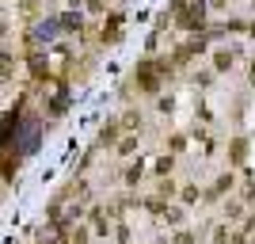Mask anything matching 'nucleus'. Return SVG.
<instances>
[{
    "label": "nucleus",
    "instance_id": "1",
    "mask_svg": "<svg viewBox=\"0 0 255 244\" xmlns=\"http://www.w3.org/2000/svg\"><path fill=\"white\" fill-rule=\"evenodd\" d=\"M137 84H141L145 92H156V72H153V61H145L141 69H137Z\"/></svg>",
    "mask_w": 255,
    "mask_h": 244
},
{
    "label": "nucleus",
    "instance_id": "2",
    "mask_svg": "<svg viewBox=\"0 0 255 244\" xmlns=\"http://www.w3.org/2000/svg\"><path fill=\"white\" fill-rule=\"evenodd\" d=\"M228 65H232V54H225V50H221V54L213 58V69H228Z\"/></svg>",
    "mask_w": 255,
    "mask_h": 244
},
{
    "label": "nucleus",
    "instance_id": "3",
    "mask_svg": "<svg viewBox=\"0 0 255 244\" xmlns=\"http://www.w3.org/2000/svg\"><path fill=\"white\" fill-rule=\"evenodd\" d=\"M232 183H236V179H232V172H228V175H221V179H217V195H225V191H228Z\"/></svg>",
    "mask_w": 255,
    "mask_h": 244
},
{
    "label": "nucleus",
    "instance_id": "4",
    "mask_svg": "<svg viewBox=\"0 0 255 244\" xmlns=\"http://www.w3.org/2000/svg\"><path fill=\"white\" fill-rule=\"evenodd\" d=\"M114 126H118V122H107V130H103V134H99L103 141H114V134H118V130H114Z\"/></svg>",
    "mask_w": 255,
    "mask_h": 244
},
{
    "label": "nucleus",
    "instance_id": "5",
    "mask_svg": "<svg viewBox=\"0 0 255 244\" xmlns=\"http://www.w3.org/2000/svg\"><path fill=\"white\" fill-rule=\"evenodd\" d=\"M171 221V225H179V221H183V210H168V214H164Z\"/></svg>",
    "mask_w": 255,
    "mask_h": 244
},
{
    "label": "nucleus",
    "instance_id": "6",
    "mask_svg": "<svg viewBox=\"0 0 255 244\" xmlns=\"http://www.w3.org/2000/svg\"><path fill=\"white\" fill-rule=\"evenodd\" d=\"M210 4H213V8H225V0H210Z\"/></svg>",
    "mask_w": 255,
    "mask_h": 244
},
{
    "label": "nucleus",
    "instance_id": "7",
    "mask_svg": "<svg viewBox=\"0 0 255 244\" xmlns=\"http://www.w3.org/2000/svg\"><path fill=\"white\" fill-rule=\"evenodd\" d=\"M252 35H255V23H252Z\"/></svg>",
    "mask_w": 255,
    "mask_h": 244
}]
</instances>
